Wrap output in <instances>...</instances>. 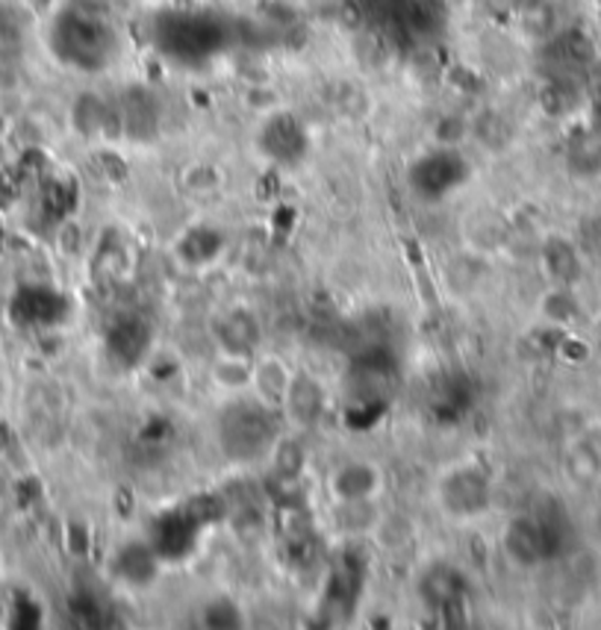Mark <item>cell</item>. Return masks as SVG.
Here are the masks:
<instances>
[{
	"label": "cell",
	"instance_id": "6da1fadb",
	"mask_svg": "<svg viewBox=\"0 0 601 630\" xmlns=\"http://www.w3.org/2000/svg\"><path fill=\"white\" fill-rule=\"evenodd\" d=\"M272 421L268 412L254 407V403H236L233 410L221 421V437H224V448L230 456L239 460H251L272 442Z\"/></svg>",
	"mask_w": 601,
	"mask_h": 630
},
{
	"label": "cell",
	"instance_id": "7a4b0ae2",
	"mask_svg": "<svg viewBox=\"0 0 601 630\" xmlns=\"http://www.w3.org/2000/svg\"><path fill=\"white\" fill-rule=\"evenodd\" d=\"M440 501L457 516H472L486 504V477L475 469L445 474V481L440 483Z\"/></svg>",
	"mask_w": 601,
	"mask_h": 630
},
{
	"label": "cell",
	"instance_id": "3957f363",
	"mask_svg": "<svg viewBox=\"0 0 601 630\" xmlns=\"http://www.w3.org/2000/svg\"><path fill=\"white\" fill-rule=\"evenodd\" d=\"M286 403H289L292 419L298 424H313L321 412V389L309 377H295L286 386Z\"/></svg>",
	"mask_w": 601,
	"mask_h": 630
},
{
	"label": "cell",
	"instance_id": "277c9868",
	"mask_svg": "<svg viewBox=\"0 0 601 630\" xmlns=\"http://www.w3.org/2000/svg\"><path fill=\"white\" fill-rule=\"evenodd\" d=\"M542 539H539V525L528 518H516L507 527V552L521 563H534L539 557Z\"/></svg>",
	"mask_w": 601,
	"mask_h": 630
},
{
	"label": "cell",
	"instance_id": "5b68a950",
	"mask_svg": "<svg viewBox=\"0 0 601 630\" xmlns=\"http://www.w3.org/2000/svg\"><path fill=\"white\" fill-rule=\"evenodd\" d=\"M221 339L233 354H245L251 345H256V322L245 313H233L221 330Z\"/></svg>",
	"mask_w": 601,
	"mask_h": 630
},
{
	"label": "cell",
	"instance_id": "8992f818",
	"mask_svg": "<svg viewBox=\"0 0 601 630\" xmlns=\"http://www.w3.org/2000/svg\"><path fill=\"white\" fill-rule=\"evenodd\" d=\"M118 575L133 584H141L154 575V552H148L145 545H130L127 552L118 557Z\"/></svg>",
	"mask_w": 601,
	"mask_h": 630
},
{
	"label": "cell",
	"instance_id": "52a82bcc",
	"mask_svg": "<svg viewBox=\"0 0 601 630\" xmlns=\"http://www.w3.org/2000/svg\"><path fill=\"white\" fill-rule=\"evenodd\" d=\"M336 486H339V495H342L345 501L369 498V492L375 490V472H371V469H362V465H351V469H345V472L336 477Z\"/></svg>",
	"mask_w": 601,
	"mask_h": 630
},
{
	"label": "cell",
	"instance_id": "ba28073f",
	"mask_svg": "<svg viewBox=\"0 0 601 630\" xmlns=\"http://www.w3.org/2000/svg\"><path fill=\"white\" fill-rule=\"evenodd\" d=\"M304 465V451H300L295 442H281L274 448V469L283 474V477H295Z\"/></svg>",
	"mask_w": 601,
	"mask_h": 630
}]
</instances>
